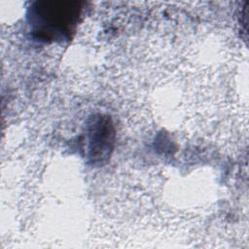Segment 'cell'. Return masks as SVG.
I'll return each instance as SVG.
<instances>
[{
  "mask_svg": "<svg viewBox=\"0 0 249 249\" xmlns=\"http://www.w3.org/2000/svg\"><path fill=\"white\" fill-rule=\"evenodd\" d=\"M79 13L77 2H37L30 16L34 31L44 39L54 40L69 34Z\"/></svg>",
  "mask_w": 249,
  "mask_h": 249,
  "instance_id": "cell-1",
  "label": "cell"
},
{
  "mask_svg": "<svg viewBox=\"0 0 249 249\" xmlns=\"http://www.w3.org/2000/svg\"><path fill=\"white\" fill-rule=\"evenodd\" d=\"M89 150L92 161L101 162L111 153L114 143V129L106 118L98 117L89 131Z\"/></svg>",
  "mask_w": 249,
  "mask_h": 249,
  "instance_id": "cell-2",
  "label": "cell"
}]
</instances>
